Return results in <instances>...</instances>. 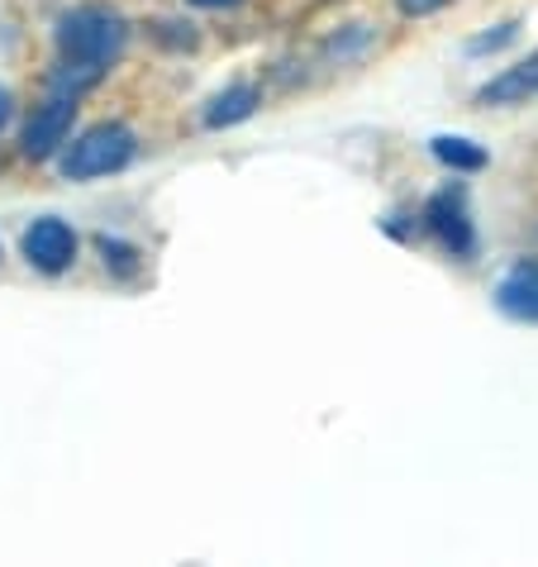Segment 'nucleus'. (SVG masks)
<instances>
[{
  "label": "nucleus",
  "instance_id": "1",
  "mask_svg": "<svg viewBox=\"0 0 538 567\" xmlns=\"http://www.w3.org/2000/svg\"><path fill=\"white\" fill-rule=\"evenodd\" d=\"M124 39H130V29L110 10H76L58 29L62 62H86V68H101V72L105 62H115L124 53Z\"/></svg>",
  "mask_w": 538,
  "mask_h": 567
},
{
  "label": "nucleus",
  "instance_id": "2",
  "mask_svg": "<svg viewBox=\"0 0 538 567\" xmlns=\"http://www.w3.org/2000/svg\"><path fill=\"white\" fill-rule=\"evenodd\" d=\"M134 148H138V144H134V134L124 130V124H96V130H86V134L72 144V153L62 157V172H68L72 182L110 177V172L130 167Z\"/></svg>",
  "mask_w": 538,
  "mask_h": 567
},
{
  "label": "nucleus",
  "instance_id": "3",
  "mask_svg": "<svg viewBox=\"0 0 538 567\" xmlns=\"http://www.w3.org/2000/svg\"><path fill=\"white\" fill-rule=\"evenodd\" d=\"M24 258L39 267V272H68L72 258H76V234L68 219H34V225L24 229Z\"/></svg>",
  "mask_w": 538,
  "mask_h": 567
},
{
  "label": "nucleus",
  "instance_id": "4",
  "mask_svg": "<svg viewBox=\"0 0 538 567\" xmlns=\"http://www.w3.org/2000/svg\"><path fill=\"white\" fill-rule=\"evenodd\" d=\"M424 215H430V229L438 234V244L448 248L453 258H472V254H477V229H472V219H467L463 192H438Z\"/></svg>",
  "mask_w": 538,
  "mask_h": 567
},
{
  "label": "nucleus",
  "instance_id": "5",
  "mask_svg": "<svg viewBox=\"0 0 538 567\" xmlns=\"http://www.w3.org/2000/svg\"><path fill=\"white\" fill-rule=\"evenodd\" d=\"M72 115H76V96H53L43 110H34V120L24 124V157H34V163L53 157L72 130Z\"/></svg>",
  "mask_w": 538,
  "mask_h": 567
},
{
  "label": "nucleus",
  "instance_id": "6",
  "mask_svg": "<svg viewBox=\"0 0 538 567\" xmlns=\"http://www.w3.org/2000/svg\"><path fill=\"white\" fill-rule=\"evenodd\" d=\"M496 306L519 324H538V262H515L496 281Z\"/></svg>",
  "mask_w": 538,
  "mask_h": 567
},
{
  "label": "nucleus",
  "instance_id": "7",
  "mask_svg": "<svg viewBox=\"0 0 538 567\" xmlns=\"http://www.w3.org/2000/svg\"><path fill=\"white\" fill-rule=\"evenodd\" d=\"M477 101L482 105H525V101H538V53H529L519 68L496 76V82H490Z\"/></svg>",
  "mask_w": 538,
  "mask_h": 567
},
{
  "label": "nucleus",
  "instance_id": "8",
  "mask_svg": "<svg viewBox=\"0 0 538 567\" xmlns=\"http://www.w3.org/2000/svg\"><path fill=\"white\" fill-rule=\"evenodd\" d=\"M258 105H262L258 86H229V91H219V96L210 101V110H205V124H210V130H229V124L252 120V110H258Z\"/></svg>",
  "mask_w": 538,
  "mask_h": 567
},
{
  "label": "nucleus",
  "instance_id": "9",
  "mask_svg": "<svg viewBox=\"0 0 538 567\" xmlns=\"http://www.w3.org/2000/svg\"><path fill=\"white\" fill-rule=\"evenodd\" d=\"M434 157L453 172H482L486 167V148L472 144V138H453V134H438L434 138Z\"/></svg>",
  "mask_w": 538,
  "mask_h": 567
},
{
  "label": "nucleus",
  "instance_id": "10",
  "mask_svg": "<svg viewBox=\"0 0 538 567\" xmlns=\"http://www.w3.org/2000/svg\"><path fill=\"white\" fill-rule=\"evenodd\" d=\"M101 254H105V267L115 262L120 272H134V248H124V244H115V239H101Z\"/></svg>",
  "mask_w": 538,
  "mask_h": 567
},
{
  "label": "nucleus",
  "instance_id": "11",
  "mask_svg": "<svg viewBox=\"0 0 538 567\" xmlns=\"http://www.w3.org/2000/svg\"><path fill=\"white\" fill-rule=\"evenodd\" d=\"M405 14H434L438 6H448V0H395Z\"/></svg>",
  "mask_w": 538,
  "mask_h": 567
},
{
  "label": "nucleus",
  "instance_id": "12",
  "mask_svg": "<svg viewBox=\"0 0 538 567\" xmlns=\"http://www.w3.org/2000/svg\"><path fill=\"white\" fill-rule=\"evenodd\" d=\"M192 6H200V10H225V6H239V0H192Z\"/></svg>",
  "mask_w": 538,
  "mask_h": 567
},
{
  "label": "nucleus",
  "instance_id": "13",
  "mask_svg": "<svg viewBox=\"0 0 538 567\" xmlns=\"http://www.w3.org/2000/svg\"><path fill=\"white\" fill-rule=\"evenodd\" d=\"M6 120H10V91L0 86V124H6Z\"/></svg>",
  "mask_w": 538,
  "mask_h": 567
}]
</instances>
